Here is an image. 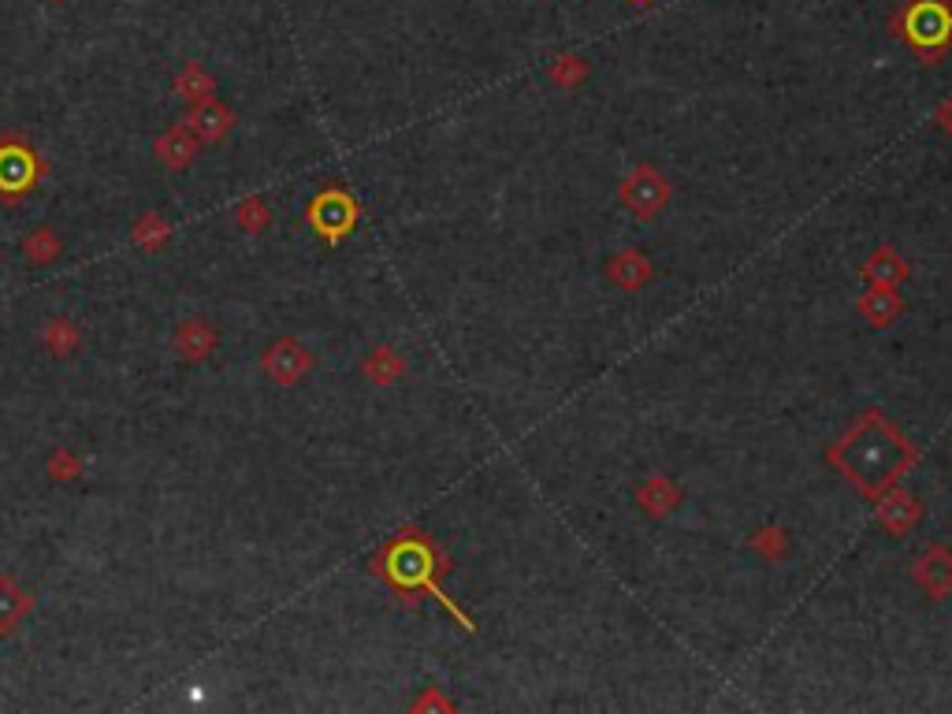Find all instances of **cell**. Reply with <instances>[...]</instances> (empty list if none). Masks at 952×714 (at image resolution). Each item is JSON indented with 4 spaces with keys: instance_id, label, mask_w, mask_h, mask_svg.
<instances>
[{
    "instance_id": "obj_1",
    "label": "cell",
    "mask_w": 952,
    "mask_h": 714,
    "mask_svg": "<svg viewBox=\"0 0 952 714\" xmlns=\"http://www.w3.org/2000/svg\"><path fill=\"white\" fill-rule=\"evenodd\" d=\"M893 31L922 61H934L952 45V0H908L893 19Z\"/></svg>"
},
{
    "instance_id": "obj_2",
    "label": "cell",
    "mask_w": 952,
    "mask_h": 714,
    "mask_svg": "<svg viewBox=\"0 0 952 714\" xmlns=\"http://www.w3.org/2000/svg\"><path fill=\"white\" fill-rule=\"evenodd\" d=\"M45 175V161L19 139H0V198H26Z\"/></svg>"
},
{
    "instance_id": "obj_3",
    "label": "cell",
    "mask_w": 952,
    "mask_h": 714,
    "mask_svg": "<svg viewBox=\"0 0 952 714\" xmlns=\"http://www.w3.org/2000/svg\"><path fill=\"white\" fill-rule=\"evenodd\" d=\"M428 565H431V551L425 543H414V540H402V543H395L384 554V576H391L398 589H417V584H420V589L436 592V600H444V592L431 584Z\"/></svg>"
},
{
    "instance_id": "obj_4",
    "label": "cell",
    "mask_w": 952,
    "mask_h": 714,
    "mask_svg": "<svg viewBox=\"0 0 952 714\" xmlns=\"http://www.w3.org/2000/svg\"><path fill=\"white\" fill-rule=\"evenodd\" d=\"M353 220H358V205H353L342 190H324L320 198H313V205H309L313 231L328 242L342 239V234L353 228Z\"/></svg>"
},
{
    "instance_id": "obj_5",
    "label": "cell",
    "mask_w": 952,
    "mask_h": 714,
    "mask_svg": "<svg viewBox=\"0 0 952 714\" xmlns=\"http://www.w3.org/2000/svg\"><path fill=\"white\" fill-rule=\"evenodd\" d=\"M261 365H264V373L276 380V384L291 387V384H298V380L313 369V354H309L306 347H298V342H294L291 336H283V339L272 342L269 350H264Z\"/></svg>"
},
{
    "instance_id": "obj_6",
    "label": "cell",
    "mask_w": 952,
    "mask_h": 714,
    "mask_svg": "<svg viewBox=\"0 0 952 714\" xmlns=\"http://www.w3.org/2000/svg\"><path fill=\"white\" fill-rule=\"evenodd\" d=\"M216 342H220V336H216V328L201 317L179 320V325H175V336H172L175 354H179L183 361H190V365H198V361L209 358L216 350Z\"/></svg>"
},
{
    "instance_id": "obj_7",
    "label": "cell",
    "mask_w": 952,
    "mask_h": 714,
    "mask_svg": "<svg viewBox=\"0 0 952 714\" xmlns=\"http://www.w3.org/2000/svg\"><path fill=\"white\" fill-rule=\"evenodd\" d=\"M183 123L190 127L201 142H220L231 134L234 116H231L228 105H220L216 97H209V101H201V105H190V112H186Z\"/></svg>"
},
{
    "instance_id": "obj_8",
    "label": "cell",
    "mask_w": 952,
    "mask_h": 714,
    "mask_svg": "<svg viewBox=\"0 0 952 714\" xmlns=\"http://www.w3.org/2000/svg\"><path fill=\"white\" fill-rule=\"evenodd\" d=\"M198 145H201V139L190 131V127L175 123L172 131H164L161 139H156V156H161L164 168L186 172L194 164V156H198Z\"/></svg>"
},
{
    "instance_id": "obj_9",
    "label": "cell",
    "mask_w": 952,
    "mask_h": 714,
    "mask_svg": "<svg viewBox=\"0 0 952 714\" xmlns=\"http://www.w3.org/2000/svg\"><path fill=\"white\" fill-rule=\"evenodd\" d=\"M34 611V595L26 589H19L15 576L0 573V637H12V633L31 618Z\"/></svg>"
},
{
    "instance_id": "obj_10",
    "label": "cell",
    "mask_w": 952,
    "mask_h": 714,
    "mask_svg": "<svg viewBox=\"0 0 952 714\" xmlns=\"http://www.w3.org/2000/svg\"><path fill=\"white\" fill-rule=\"evenodd\" d=\"M175 94L190 105H201V101H209V97H216V78L205 72L198 61H190L179 75H175Z\"/></svg>"
},
{
    "instance_id": "obj_11",
    "label": "cell",
    "mask_w": 952,
    "mask_h": 714,
    "mask_svg": "<svg viewBox=\"0 0 952 714\" xmlns=\"http://www.w3.org/2000/svg\"><path fill=\"white\" fill-rule=\"evenodd\" d=\"M131 234H134V242H139V250L161 253V250L172 242V223L164 220L156 209H150V212H142V217L134 220V231H131Z\"/></svg>"
},
{
    "instance_id": "obj_12",
    "label": "cell",
    "mask_w": 952,
    "mask_h": 714,
    "mask_svg": "<svg viewBox=\"0 0 952 714\" xmlns=\"http://www.w3.org/2000/svg\"><path fill=\"white\" fill-rule=\"evenodd\" d=\"M64 253V239L53 228H37L23 239V257L31 264H53Z\"/></svg>"
},
{
    "instance_id": "obj_13",
    "label": "cell",
    "mask_w": 952,
    "mask_h": 714,
    "mask_svg": "<svg viewBox=\"0 0 952 714\" xmlns=\"http://www.w3.org/2000/svg\"><path fill=\"white\" fill-rule=\"evenodd\" d=\"M78 342H83V331H78L72 320H48L45 328V350L53 358H72L78 350Z\"/></svg>"
},
{
    "instance_id": "obj_14",
    "label": "cell",
    "mask_w": 952,
    "mask_h": 714,
    "mask_svg": "<svg viewBox=\"0 0 952 714\" xmlns=\"http://www.w3.org/2000/svg\"><path fill=\"white\" fill-rule=\"evenodd\" d=\"M234 223H239L247 234H261L264 228L272 223V209L264 198H247L239 201V209H234Z\"/></svg>"
},
{
    "instance_id": "obj_15",
    "label": "cell",
    "mask_w": 952,
    "mask_h": 714,
    "mask_svg": "<svg viewBox=\"0 0 952 714\" xmlns=\"http://www.w3.org/2000/svg\"><path fill=\"white\" fill-rule=\"evenodd\" d=\"M48 476L61 484H72L83 476V462L75 458V451H67V447H61V451L48 454Z\"/></svg>"
},
{
    "instance_id": "obj_16",
    "label": "cell",
    "mask_w": 952,
    "mask_h": 714,
    "mask_svg": "<svg viewBox=\"0 0 952 714\" xmlns=\"http://www.w3.org/2000/svg\"><path fill=\"white\" fill-rule=\"evenodd\" d=\"M365 369H369V376H372V380H380V384H387V380L398 373V358H395V354H387V350H376V354L369 358V365H365Z\"/></svg>"
},
{
    "instance_id": "obj_17",
    "label": "cell",
    "mask_w": 952,
    "mask_h": 714,
    "mask_svg": "<svg viewBox=\"0 0 952 714\" xmlns=\"http://www.w3.org/2000/svg\"><path fill=\"white\" fill-rule=\"evenodd\" d=\"M633 4H652V0H633Z\"/></svg>"
},
{
    "instance_id": "obj_18",
    "label": "cell",
    "mask_w": 952,
    "mask_h": 714,
    "mask_svg": "<svg viewBox=\"0 0 952 714\" xmlns=\"http://www.w3.org/2000/svg\"><path fill=\"white\" fill-rule=\"evenodd\" d=\"M53 4H64V0H53Z\"/></svg>"
}]
</instances>
